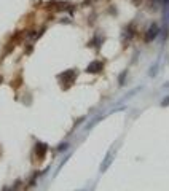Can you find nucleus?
<instances>
[{"label": "nucleus", "instance_id": "1", "mask_svg": "<svg viewBox=\"0 0 169 191\" xmlns=\"http://www.w3.org/2000/svg\"><path fill=\"white\" fill-rule=\"evenodd\" d=\"M158 34H159V26H158V24H152L150 29L147 30V34H145V40H147V42H152V40L156 38Z\"/></svg>", "mask_w": 169, "mask_h": 191}, {"label": "nucleus", "instance_id": "2", "mask_svg": "<svg viewBox=\"0 0 169 191\" xmlns=\"http://www.w3.org/2000/svg\"><path fill=\"white\" fill-rule=\"evenodd\" d=\"M102 67H104V64L102 62H93L91 66H88V72H101L102 70Z\"/></svg>", "mask_w": 169, "mask_h": 191}, {"label": "nucleus", "instance_id": "3", "mask_svg": "<svg viewBox=\"0 0 169 191\" xmlns=\"http://www.w3.org/2000/svg\"><path fill=\"white\" fill-rule=\"evenodd\" d=\"M112 158H113V153H109V158H107L106 161L102 163V167H101V170H102V172H104V170H106L107 167H109V164H110V161H112Z\"/></svg>", "mask_w": 169, "mask_h": 191}, {"label": "nucleus", "instance_id": "4", "mask_svg": "<svg viewBox=\"0 0 169 191\" xmlns=\"http://www.w3.org/2000/svg\"><path fill=\"white\" fill-rule=\"evenodd\" d=\"M167 103H169V97H166V99L163 100V103H161V105H167Z\"/></svg>", "mask_w": 169, "mask_h": 191}]
</instances>
